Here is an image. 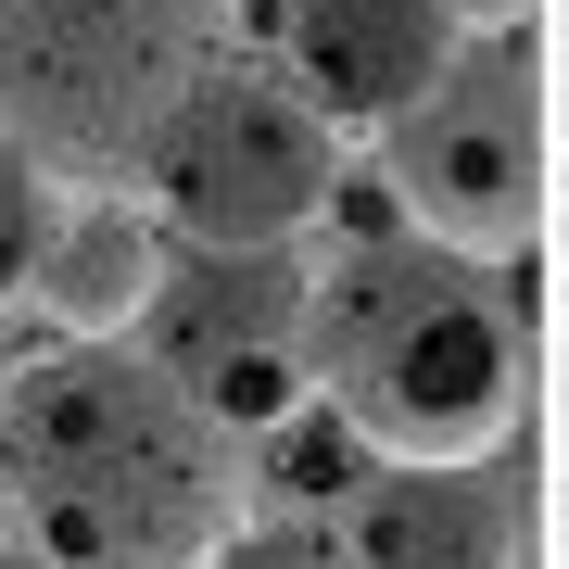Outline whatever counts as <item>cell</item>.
Returning a JSON list of instances; mask_svg holds the SVG:
<instances>
[{"label": "cell", "mask_w": 569, "mask_h": 569, "mask_svg": "<svg viewBox=\"0 0 569 569\" xmlns=\"http://www.w3.org/2000/svg\"><path fill=\"white\" fill-rule=\"evenodd\" d=\"M0 481L51 569H216L241 545L228 418L127 342L51 355L0 406Z\"/></svg>", "instance_id": "1"}, {"label": "cell", "mask_w": 569, "mask_h": 569, "mask_svg": "<svg viewBox=\"0 0 569 569\" xmlns=\"http://www.w3.org/2000/svg\"><path fill=\"white\" fill-rule=\"evenodd\" d=\"M317 380L380 456H493L531 392V305L507 253L355 228L317 291Z\"/></svg>", "instance_id": "2"}, {"label": "cell", "mask_w": 569, "mask_h": 569, "mask_svg": "<svg viewBox=\"0 0 569 569\" xmlns=\"http://www.w3.org/2000/svg\"><path fill=\"white\" fill-rule=\"evenodd\" d=\"M228 0H0V127L77 190L152 178V140L216 77Z\"/></svg>", "instance_id": "3"}, {"label": "cell", "mask_w": 569, "mask_h": 569, "mask_svg": "<svg viewBox=\"0 0 569 569\" xmlns=\"http://www.w3.org/2000/svg\"><path fill=\"white\" fill-rule=\"evenodd\" d=\"M545 190H557V127H545V89H531L519 39H468L392 114V203L430 241H468V253L519 266L531 228H545Z\"/></svg>", "instance_id": "4"}, {"label": "cell", "mask_w": 569, "mask_h": 569, "mask_svg": "<svg viewBox=\"0 0 569 569\" xmlns=\"http://www.w3.org/2000/svg\"><path fill=\"white\" fill-rule=\"evenodd\" d=\"M152 216L190 228V241H291L329 190H342V152H329V102L279 77H241L216 63L178 102V127L152 140Z\"/></svg>", "instance_id": "5"}, {"label": "cell", "mask_w": 569, "mask_h": 569, "mask_svg": "<svg viewBox=\"0 0 569 569\" xmlns=\"http://www.w3.org/2000/svg\"><path fill=\"white\" fill-rule=\"evenodd\" d=\"M152 355L228 430H279L305 406V380H317V291L291 266V241H203L190 266H164Z\"/></svg>", "instance_id": "6"}, {"label": "cell", "mask_w": 569, "mask_h": 569, "mask_svg": "<svg viewBox=\"0 0 569 569\" xmlns=\"http://www.w3.org/2000/svg\"><path fill=\"white\" fill-rule=\"evenodd\" d=\"M355 569H519L531 545V468L493 456H380L355 493Z\"/></svg>", "instance_id": "7"}, {"label": "cell", "mask_w": 569, "mask_h": 569, "mask_svg": "<svg viewBox=\"0 0 569 569\" xmlns=\"http://www.w3.org/2000/svg\"><path fill=\"white\" fill-rule=\"evenodd\" d=\"M279 39H291V77L342 127H392L468 51V26L456 0H279Z\"/></svg>", "instance_id": "8"}, {"label": "cell", "mask_w": 569, "mask_h": 569, "mask_svg": "<svg viewBox=\"0 0 569 569\" xmlns=\"http://www.w3.org/2000/svg\"><path fill=\"white\" fill-rule=\"evenodd\" d=\"M39 305L77 329V342H114V329H152L164 305V216H140L127 190H89L77 216H51L39 241Z\"/></svg>", "instance_id": "9"}, {"label": "cell", "mask_w": 569, "mask_h": 569, "mask_svg": "<svg viewBox=\"0 0 569 569\" xmlns=\"http://www.w3.org/2000/svg\"><path fill=\"white\" fill-rule=\"evenodd\" d=\"M39 241H51V164L0 127V305L39 279Z\"/></svg>", "instance_id": "10"}, {"label": "cell", "mask_w": 569, "mask_h": 569, "mask_svg": "<svg viewBox=\"0 0 569 569\" xmlns=\"http://www.w3.org/2000/svg\"><path fill=\"white\" fill-rule=\"evenodd\" d=\"M355 456H380V443H367L342 406H329V418H305V406H291V418H279V481L305 493V507H317V493H342V468H355Z\"/></svg>", "instance_id": "11"}, {"label": "cell", "mask_w": 569, "mask_h": 569, "mask_svg": "<svg viewBox=\"0 0 569 569\" xmlns=\"http://www.w3.org/2000/svg\"><path fill=\"white\" fill-rule=\"evenodd\" d=\"M216 569H355V545H317V531H241Z\"/></svg>", "instance_id": "12"}, {"label": "cell", "mask_w": 569, "mask_h": 569, "mask_svg": "<svg viewBox=\"0 0 569 569\" xmlns=\"http://www.w3.org/2000/svg\"><path fill=\"white\" fill-rule=\"evenodd\" d=\"M557 114H569V0H557Z\"/></svg>", "instance_id": "13"}, {"label": "cell", "mask_w": 569, "mask_h": 569, "mask_svg": "<svg viewBox=\"0 0 569 569\" xmlns=\"http://www.w3.org/2000/svg\"><path fill=\"white\" fill-rule=\"evenodd\" d=\"M0 569H51V557H39V545H26V557H0Z\"/></svg>", "instance_id": "14"}]
</instances>
